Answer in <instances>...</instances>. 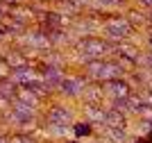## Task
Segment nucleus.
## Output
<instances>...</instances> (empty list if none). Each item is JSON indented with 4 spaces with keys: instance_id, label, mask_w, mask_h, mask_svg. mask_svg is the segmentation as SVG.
<instances>
[{
    "instance_id": "obj_26",
    "label": "nucleus",
    "mask_w": 152,
    "mask_h": 143,
    "mask_svg": "<svg viewBox=\"0 0 152 143\" xmlns=\"http://www.w3.org/2000/svg\"><path fill=\"white\" fill-rule=\"evenodd\" d=\"M150 21H152V9H150Z\"/></svg>"
},
{
    "instance_id": "obj_16",
    "label": "nucleus",
    "mask_w": 152,
    "mask_h": 143,
    "mask_svg": "<svg viewBox=\"0 0 152 143\" xmlns=\"http://www.w3.org/2000/svg\"><path fill=\"white\" fill-rule=\"evenodd\" d=\"M45 132H48V136H52V139H66L68 132H70V127L55 125V123H45Z\"/></svg>"
},
{
    "instance_id": "obj_25",
    "label": "nucleus",
    "mask_w": 152,
    "mask_h": 143,
    "mask_svg": "<svg viewBox=\"0 0 152 143\" xmlns=\"http://www.w3.org/2000/svg\"><path fill=\"white\" fill-rule=\"evenodd\" d=\"M2 37H5V32H2V25H0V41H2Z\"/></svg>"
},
{
    "instance_id": "obj_17",
    "label": "nucleus",
    "mask_w": 152,
    "mask_h": 143,
    "mask_svg": "<svg viewBox=\"0 0 152 143\" xmlns=\"http://www.w3.org/2000/svg\"><path fill=\"white\" fill-rule=\"evenodd\" d=\"M70 132H73L75 136H91V134L95 132V127H93V125H89V123H73Z\"/></svg>"
},
{
    "instance_id": "obj_11",
    "label": "nucleus",
    "mask_w": 152,
    "mask_h": 143,
    "mask_svg": "<svg viewBox=\"0 0 152 143\" xmlns=\"http://www.w3.org/2000/svg\"><path fill=\"white\" fill-rule=\"evenodd\" d=\"M16 84H14L9 77H0V107H7L9 102H12L14 98H16Z\"/></svg>"
},
{
    "instance_id": "obj_4",
    "label": "nucleus",
    "mask_w": 152,
    "mask_h": 143,
    "mask_svg": "<svg viewBox=\"0 0 152 143\" xmlns=\"http://www.w3.org/2000/svg\"><path fill=\"white\" fill-rule=\"evenodd\" d=\"M102 32H104V41L109 43H123L129 34H132V23L123 16H114L109 18L107 23L102 25Z\"/></svg>"
},
{
    "instance_id": "obj_6",
    "label": "nucleus",
    "mask_w": 152,
    "mask_h": 143,
    "mask_svg": "<svg viewBox=\"0 0 152 143\" xmlns=\"http://www.w3.org/2000/svg\"><path fill=\"white\" fill-rule=\"evenodd\" d=\"M48 123L73 127V123H75V111H73L68 105H59L57 102V105H52L50 111H48Z\"/></svg>"
},
{
    "instance_id": "obj_5",
    "label": "nucleus",
    "mask_w": 152,
    "mask_h": 143,
    "mask_svg": "<svg viewBox=\"0 0 152 143\" xmlns=\"http://www.w3.org/2000/svg\"><path fill=\"white\" fill-rule=\"evenodd\" d=\"M102 93H104V98H107L109 102H111V100H125L127 95L132 93V87H129V82L118 77V80L102 82Z\"/></svg>"
},
{
    "instance_id": "obj_15",
    "label": "nucleus",
    "mask_w": 152,
    "mask_h": 143,
    "mask_svg": "<svg viewBox=\"0 0 152 143\" xmlns=\"http://www.w3.org/2000/svg\"><path fill=\"white\" fill-rule=\"evenodd\" d=\"M27 45L30 48H37V50H50V39H48V34L45 32H34V34H30V37L25 39Z\"/></svg>"
},
{
    "instance_id": "obj_1",
    "label": "nucleus",
    "mask_w": 152,
    "mask_h": 143,
    "mask_svg": "<svg viewBox=\"0 0 152 143\" xmlns=\"http://www.w3.org/2000/svg\"><path fill=\"white\" fill-rule=\"evenodd\" d=\"M127 73L125 66H121L118 62H107V59H95V62L84 64V77L91 82H109V80H118Z\"/></svg>"
},
{
    "instance_id": "obj_22",
    "label": "nucleus",
    "mask_w": 152,
    "mask_h": 143,
    "mask_svg": "<svg viewBox=\"0 0 152 143\" xmlns=\"http://www.w3.org/2000/svg\"><path fill=\"white\" fill-rule=\"evenodd\" d=\"M139 5L148 7V9H152V0H139Z\"/></svg>"
},
{
    "instance_id": "obj_2",
    "label": "nucleus",
    "mask_w": 152,
    "mask_h": 143,
    "mask_svg": "<svg viewBox=\"0 0 152 143\" xmlns=\"http://www.w3.org/2000/svg\"><path fill=\"white\" fill-rule=\"evenodd\" d=\"M37 107H32V105H25V102H20V100L14 98L9 105H7V120L12 125H16L20 132H30L34 130L32 125L37 123Z\"/></svg>"
},
{
    "instance_id": "obj_27",
    "label": "nucleus",
    "mask_w": 152,
    "mask_h": 143,
    "mask_svg": "<svg viewBox=\"0 0 152 143\" xmlns=\"http://www.w3.org/2000/svg\"><path fill=\"white\" fill-rule=\"evenodd\" d=\"M0 18H2V12H0Z\"/></svg>"
},
{
    "instance_id": "obj_19",
    "label": "nucleus",
    "mask_w": 152,
    "mask_h": 143,
    "mask_svg": "<svg viewBox=\"0 0 152 143\" xmlns=\"http://www.w3.org/2000/svg\"><path fill=\"white\" fill-rule=\"evenodd\" d=\"M80 7H82V5H80L77 0H64V2H61V12L64 14H77V12H80Z\"/></svg>"
},
{
    "instance_id": "obj_21",
    "label": "nucleus",
    "mask_w": 152,
    "mask_h": 143,
    "mask_svg": "<svg viewBox=\"0 0 152 143\" xmlns=\"http://www.w3.org/2000/svg\"><path fill=\"white\" fill-rule=\"evenodd\" d=\"M98 5L100 7H118L121 0H98Z\"/></svg>"
},
{
    "instance_id": "obj_13",
    "label": "nucleus",
    "mask_w": 152,
    "mask_h": 143,
    "mask_svg": "<svg viewBox=\"0 0 152 143\" xmlns=\"http://www.w3.org/2000/svg\"><path fill=\"white\" fill-rule=\"evenodd\" d=\"M102 136L111 143H125L129 139L127 127H102Z\"/></svg>"
},
{
    "instance_id": "obj_24",
    "label": "nucleus",
    "mask_w": 152,
    "mask_h": 143,
    "mask_svg": "<svg viewBox=\"0 0 152 143\" xmlns=\"http://www.w3.org/2000/svg\"><path fill=\"white\" fill-rule=\"evenodd\" d=\"M148 45H150V52H152V34H150V39H148Z\"/></svg>"
},
{
    "instance_id": "obj_18",
    "label": "nucleus",
    "mask_w": 152,
    "mask_h": 143,
    "mask_svg": "<svg viewBox=\"0 0 152 143\" xmlns=\"http://www.w3.org/2000/svg\"><path fill=\"white\" fill-rule=\"evenodd\" d=\"M9 143H39V141L32 136L30 132H16V134L9 136Z\"/></svg>"
},
{
    "instance_id": "obj_23",
    "label": "nucleus",
    "mask_w": 152,
    "mask_h": 143,
    "mask_svg": "<svg viewBox=\"0 0 152 143\" xmlns=\"http://www.w3.org/2000/svg\"><path fill=\"white\" fill-rule=\"evenodd\" d=\"M0 143H9V136H2V134H0Z\"/></svg>"
},
{
    "instance_id": "obj_7",
    "label": "nucleus",
    "mask_w": 152,
    "mask_h": 143,
    "mask_svg": "<svg viewBox=\"0 0 152 143\" xmlns=\"http://www.w3.org/2000/svg\"><path fill=\"white\" fill-rule=\"evenodd\" d=\"M86 84H89V80L86 77H66L64 75V80H61V84H59V91H61L66 98H82V93H84V89H86Z\"/></svg>"
},
{
    "instance_id": "obj_14",
    "label": "nucleus",
    "mask_w": 152,
    "mask_h": 143,
    "mask_svg": "<svg viewBox=\"0 0 152 143\" xmlns=\"http://www.w3.org/2000/svg\"><path fill=\"white\" fill-rule=\"evenodd\" d=\"M104 127H127V116L109 107L104 111Z\"/></svg>"
},
{
    "instance_id": "obj_3",
    "label": "nucleus",
    "mask_w": 152,
    "mask_h": 143,
    "mask_svg": "<svg viewBox=\"0 0 152 143\" xmlns=\"http://www.w3.org/2000/svg\"><path fill=\"white\" fill-rule=\"evenodd\" d=\"M77 48H80V55H82V64H86V62H95V59H104L107 55H114L116 43L89 37V39H82L77 43Z\"/></svg>"
},
{
    "instance_id": "obj_10",
    "label": "nucleus",
    "mask_w": 152,
    "mask_h": 143,
    "mask_svg": "<svg viewBox=\"0 0 152 143\" xmlns=\"http://www.w3.org/2000/svg\"><path fill=\"white\" fill-rule=\"evenodd\" d=\"M104 107L102 105H86L84 107V118L93 127H104Z\"/></svg>"
},
{
    "instance_id": "obj_20",
    "label": "nucleus",
    "mask_w": 152,
    "mask_h": 143,
    "mask_svg": "<svg viewBox=\"0 0 152 143\" xmlns=\"http://www.w3.org/2000/svg\"><path fill=\"white\" fill-rule=\"evenodd\" d=\"M139 95H141V100H143L148 107H152V89H150V87L143 89V93H139Z\"/></svg>"
},
{
    "instance_id": "obj_12",
    "label": "nucleus",
    "mask_w": 152,
    "mask_h": 143,
    "mask_svg": "<svg viewBox=\"0 0 152 143\" xmlns=\"http://www.w3.org/2000/svg\"><path fill=\"white\" fill-rule=\"evenodd\" d=\"M98 84H86V89H84V93H82V98L86 100V105H102L104 93H102V87H98Z\"/></svg>"
},
{
    "instance_id": "obj_8",
    "label": "nucleus",
    "mask_w": 152,
    "mask_h": 143,
    "mask_svg": "<svg viewBox=\"0 0 152 143\" xmlns=\"http://www.w3.org/2000/svg\"><path fill=\"white\" fill-rule=\"evenodd\" d=\"M7 77L16 84V87H25V84H30V82L39 80V75L34 73V68L32 66H18V68H12L9 73H7Z\"/></svg>"
},
{
    "instance_id": "obj_9",
    "label": "nucleus",
    "mask_w": 152,
    "mask_h": 143,
    "mask_svg": "<svg viewBox=\"0 0 152 143\" xmlns=\"http://www.w3.org/2000/svg\"><path fill=\"white\" fill-rule=\"evenodd\" d=\"M64 80V70L57 68V66H45L43 75H41V82H43L45 87H48V91H55V89H59V84H61Z\"/></svg>"
}]
</instances>
